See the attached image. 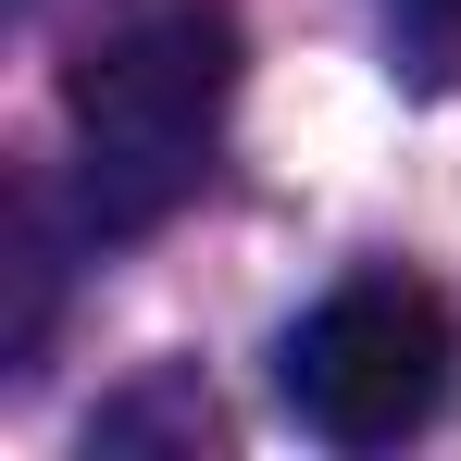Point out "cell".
Masks as SVG:
<instances>
[{
	"mask_svg": "<svg viewBox=\"0 0 461 461\" xmlns=\"http://www.w3.org/2000/svg\"><path fill=\"white\" fill-rule=\"evenodd\" d=\"M399 13H411L424 38H461V0H399Z\"/></svg>",
	"mask_w": 461,
	"mask_h": 461,
	"instance_id": "3957f363",
	"label": "cell"
},
{
	"mask_svg": "<svg viewBox=\"0 0 461 461\" xmlns=\"http://www.w3.org/2000/svg\"><path fill=\"white\" fill-rule=\"evenodd\" d=\"M225 100H237V0H113L76 38V63H63L87 225L100 237L162 225L212 175Z\"/></svg>",
	"mask_w": 461,
	"mask_h": 461,
	"instance_id": "6da1fadb",
	"label": "cell"
},
{
	"mask_svg": "<svg viewBox=\"0 0 461 461\" xmlns=\"http://www.w3.org/2000/svg\"><path fill=\"white\" fill-rule=\"evenodd\" d=\"M461 375V312L424 287V275H349L287 324L275 349V386L324 449H399L449 411Z\"/></svg>",
	"mask_w": 461,
	"mask_h": 461,
	"instance_id": "7a4b0ae2",
	"label": "cell"
}]
</instances>
